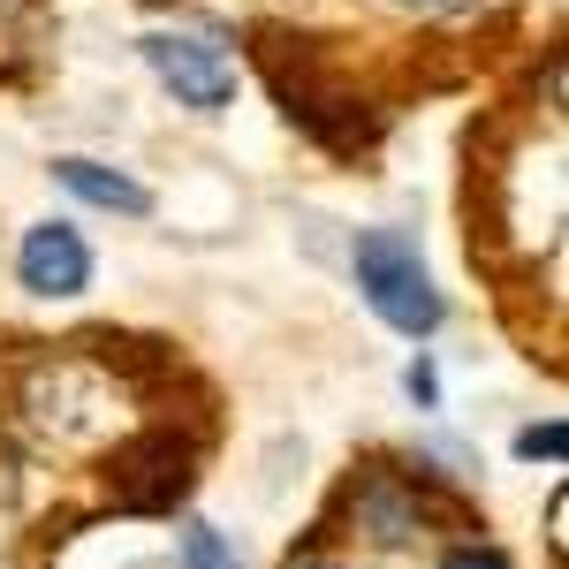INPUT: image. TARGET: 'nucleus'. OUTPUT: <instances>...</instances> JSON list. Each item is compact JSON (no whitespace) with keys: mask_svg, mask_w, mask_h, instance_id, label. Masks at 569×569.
Here are the masks:
<instances>
[{"mask_svg":"<svg viewBox=\"0 0 569 569\" xmlns=\"http://www.w3.org/2000/svg\"><path fill=\"white\" fill-rule=\"evenodd\" d=\"M402 388H410V402H426V410H433V395H440L433 365H410V372H402Z\"/></svg>","mask_w":569,"mask_h":569,"instance_id":"nucleus-10","label":"nucleus"},{"mask_svg":"<svg viewBox=\"0 0 569 569\" xmlns=\"http://www.w3.org/2000/svg\"><path fill=\"white\" fill-rule=\"evenodd\" d=\"M517 456H525V463H539V456H547V463H562V456H569V426H562V418H547V426L517 433Z\"/></svg>","mask_w":569,"mask_h":569,"instance_id":"nucleus-8","label":"nucleus"},{"mask_svg":"<svg viewBox=\"0 0 569 569\" xmlns=\"http://www.w3.org/2000/svg\"><path fill=\"white\" fill-rule=\"evenodd\" d=\"M16 281H23L31 297H84L91 289V243L69 220L23 228V243H16Z\"/></svg>","mask_w":569,"mask_h":569,"instance_id":"nucleus-3","label":"nucleus"},{"mask_svg":"<svg viewBox=\"0 0 569 569\" xmlns=\"http://www.w3.org/2000/svg\"><path fill=\"white\" fill-rule=\"evenodd\" d=\"M53 182L69 190V198H84L99 213H122V220H144L152 213V190L122 168H107V160H84V152H69V160H53Z\"/></svg>","mask_w":569,"mask_h":569,"instance_id":"nucleus-5","label":"nucleus"},{"mask_svg":"<svg viewBox=\"0 0 569 569\" xmlns=\"http://www.w3.org/2000/svg\"><path fill=\"white\" fill-rule=\"evenodd\" d=\"M350 266H357V289H365V305H372L380 327L410 335V342H426L440 319H448V305H440L433 273H426V259H418L410 236H395V228H365V236L350 243Z\"/></svg>","mask_w":569,"mask_h":569,"instance_id":"nucleus-1","label":"nucleus"},{"mask_svg":"<svg viewBox=\"0 0 569 569\" xmlns=\"http://www.w3.org/2000/svg\"><path fill=\"white\" fill-rule=\"evenodd\" d=\"M176 569H236V547H228L213 525H182V539H176Z\"/></svg>","mask_w":569,"mask_h":569,"instance_id":"nucleus-7","label":"nucleus"},{"mask_svg":"<svg viewBox=\"0 0 569 569\" xmlns=\"http://www.w3.org/2000/svg\"><path fill=\"white\" fill-rule=\"evenodd\" d=\"M144 61H152V77L176 91V107L190 114H220L228 99H236V61H228V46L198 39V31H152L144 39Z\"/></svg>","mask_w":569,"mask_h":569,"instance_id":"nucleus-2","label":"nucleus"},{"mask_svg":"<svg viewBox=\"0 0 569 569\" xmlns=\"http://www.w3.org/2000/svg\"><path fill=\"white\" fill-rule=\"evenodd\" d=\"M357 525H372L380 547H402V539L418 531V501L395 486V471H372V479L357 486Z\"/></svg>","mask_w":569,"mask_h":569,"instance_id":"nucleus-6","label":"nucleus"},{"mask_svg":"<svg viewBox=\"0 0 569 569\" xmlns=\"http://www.w3.org/2000/svg\"><path fill=\"white\" fill-rule=\"evenodd\" d=\"M395 8H410V16H456V8H471V0H395Z\"/></svg>","mask_w":569,"mask_h":569,"instance_id":"nucleus-11","label":"nucleus"},{"mask_svg":"<svg viewBox=\"0 0 569 569\" xmlns=\"http://www.w3.org/2000/svg\"><path fill=\"white\" fill-rule=\"evenodd\" d=\"M297 569H342V562H297Z\"/></svg>","mask_w":569,"mask_h":569,"instance_id":"nucleus-12","label":"nucleus"},{"mask_svg":"<svg viewBox=\"0 0 569 569\" xmlns=\"http://www.w3.org/2000/svg\"><path fill=\"white\" fill-rule=\"evenodd\" d=\"M440 569H509V555H501V547H479V539H463V547L440 555Z\"/></svg>","mask_w":569,"mask_h":569,"instance_id":"nucleus-9","label":"nucleus"},{"mask_svg":"<svg viewBox=\"0 0 569 569\" xmlns=\"http://www.w3.org/2000/svg\"><path fill=\"white\" fill-rule=\"evenodd\" d=\"M114 479H122V501H130V509H176L182 493H190V456H182L168 433H152L122 456Z\"/></svg>","mask_w":569,"mask_h":569,"instance_id":"nucleus-4","label":"nucleus"}]
</instances>
